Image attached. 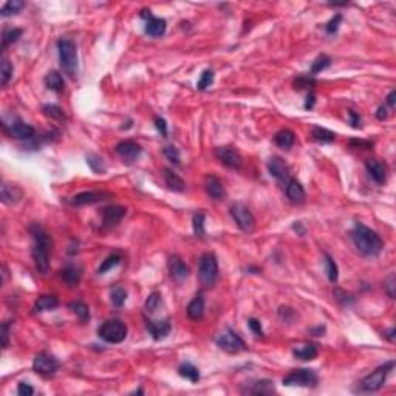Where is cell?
<instances>
[{
  "label": "cell",
  "instance_id": "obj_1",
  "mask_svg": "<svg viewBox=\"0 0 396 396\" xmlns=\"http://www.w3.org/2000/svg\"><path fill=\"white\" fill-rule=\"evenodd\" d=\"M30 232L34 239V246H33L34 265L39 272L45 275L50 271V254H51V248H53L51 235L37 223L30 226Z\"/></svg>",
  "mask_w": 396,
  "mask_h": 396
},
{
  "label": "cell",
  "instance_id": "obj_2",
  "mask_svg": "<svg viewBox=\"0 0 396 396\" xmlns=\"http://www.w3.org/2000/svg\"><path fill=\"white\" fill-rule=\"evenodd\" d=\"M351 239H353L354 246L358 248V251L369 257L379 256L384 248V242L381 237L373 229L367 228L362 223H356V226L351 232Z\"/></svg>",
  "mask_w": 396,
  "mask_h": 396
},
{
  "label": "cell",
  "instance_id": "obj_3",
  "mask_svg": "<svg viewBox=\"0 0 396 396\" xmlns=\"http://www.w3.org/2000/svg\"><path fill=\"white\" fill-rule=\"evenodd\" d=\"M58 50H59V61L61 67L68 77H76L77 74V48L71 39L62 37L58 41Z\"/></svg>",
  "mask_w": 396,
  "mask_h": 396
},
{
  "label": "cell",
  "instance_id": "obj_4",
  "mask_svg": "<svg viewBox=\"0 0 396 396\" xmlns=\"http://www.w3.org/2000/svg\"><path fill=\"white\" fill-rule=\"evenodd\" d=\"M393 367H394V361H388V362H385L384 365H379L375 372H372V375L365 376V378L359 382L358 390H359V391H367V393L378 391V390L382 388V385L385 384V379H387V376L390 375V372L393 370Z\"/></svg>",
  "mask_w": 396,
  "mask_h": 396
},
{
  "label": "cell",
  "instance_id": "obj_5",
  "mask_svg": "<svg viewBox=\"0 0 396 396\" xmlns=\"http://www.w3.org/2000/svg\"><path fill=\"white\" fill-rule=\"evenodd\" d=\"M98 334L108 344H121L127 337V327L120 319H110L99 327Z\"/></svg>",
  "mask_w": 396,
  "mask_h": 396
},
{
  "label": "cell",
  "instance_id": "obj_6",
  "mask_svg": "<svg viewBox=\"0 0 396 396\" xmlns=\"http://www.w3.org/2000/svg\"><path fill=\"white\" fill-rule=\"evenodd\" d=\"M218 277V262L217 257L211 252H206L200 257L198 263V279L205 287H212Z\"/></svg>",
  "mask_w": 396,
  "mask_h": 396
},
{
  "label": "cell",
  "instance_id": "obj_7",
  "mask_svg": "<svg viewBox=\"0 0 396 396\" xmlns=\"http://www.w3.org/2000/svg\"><path fill=\"white\" fill-rule=\"evenodd\" d=\"M215 342H217V345H218L221 350H224V351H228V353H239V351L246 350L245 341H243L239 334H237L234 330H231V328H226L223 333H220V334L217 336Z\"/></svg>",
  "mask_w": 396,
  "mask_h": 396
},
{
  "label": "cell",
  "instance_id": "obj_8",
  "mask_svg": "<svg viewBox=\"0 0 396 396\" xmlns=\"http://www.w3.org/2000/svg\"><path fill=\"white\" fill-rule=\"evenodd\" d=\"M319 378L316 375L314 370L309 369H299V370H293L290 375H287L284 378V385H299V387H314L318 384Z\"/></svg>",
  "mask_w": 396,
  "mask_h": 396
},
{
  "label": "cell",
  "instance_id": "obj_9",
  "mask_svg": "<svg viewBox=\"0 0 396 396\" xmlns=\"http://www.w3.org/2000/svg\"><path fill=\"white\" fill-rule=\"evenodd\" d=\"M231 215L235 221V224L239 226L242 231L245 232H251L256 226V218L252 215V212L249 211L248 206H245L243 203H235L231 206Z\"/></svg>",
  "mask_w": 396,
  "mask_h": 396
},
{
  "label": "cell",
  "instance_id": "obj_10",
  "mask_svg": "<svg viewBox=\"0 0 396 396\" xmlns=\"http://www.w3.org/2000/svg\"><path fill=\"white\" fill-rule=\"evenodd\" d=\"M33 370L42 376H53L59 370V361L50 353H39L33 361Z\"/></svg>",
  "mask_w": 396,
  "mask_h": 396
},
{
  "label": "cell",
  "instance_id": "obj_11",
  "mask_svg": "<svg viewBox=\"0 0 396 396\" xmlns=\"http://www.w3.org/2000/svg\"><path fill=\"white\" fill-rule=\"evenodd\" d=\"M4 127L10 133V136H13L16 139H33L36 135L34 127L23 123L20 118H14V120H11V123L4 121Z\"/></svg>",
  "mask_w": 396,
  "mask_h": 396
},
{
  "label": "cell",
  "instance_id": "obj_12",
  "mask_svg": "<svg viewBox=\"0 0 396 396\" xmlns=\"http://www.w3.org/2000/svg\"><path fill=\"white\" fill-rule=\"evenodd\" d=\"M108 198H111L110 192L89 190V192H81V193L74 195L70 200V205H73V206H87V205H95V203L108 200Z\"/></svg>",
  "mask_w": 396,
  "mask_h": 396
},
{
  "label": "cell",
  "instance_id": "obj_13",
  "mask_svg": "<svg viewBox=\"0 0 396 396\" xmlns=\"http://www.w3.org/2000/svg\"><path fill=\"white\" fill-rule=\"evenodd\" d=\"M116 153L123 160V163L133 164L141 155V146L132 139H126L116 146Z\"/></svg>",
  "mask_w": 396,
  "mask_h": 396
},
{
  "label": "cell",
  "instance_id": "obj_14",
  "mask_svg": "<svg viewBox=\"0 0 396 396\" xmlns=\"http://www.w3.org/2000/svg\"><path fill=\"white\" fill-rule=\"evenodd\" d=\"M215 156L221 164H224L229 169H240L243 164L242 155L239 153V150L232 147H218L215 150Z\"/></svg>",
  "mask_w": 396,
  "mask_h": 396
},
{
  "label": "cell",
  "instance_id": "obj_15",
  "mask_svg": "<svg viewBox=\"0 0 396 396\" xmlns=\"http://www.w3.org/2000/svg\"><path fill=\"white\" fill-rule=\"evenodd\" d=\"M126 215V208L123 206H108L102 209V228H115Z\"/></svg>",
  "mask_w": 396,
  "mask_h": 396
},
{
  "label": "cell",
  "instance_id": "obj_16",
  "mask_svg": "<svg viewBox=\"0 0 396 396\" xmlns=\"http://www.w3.org/2000/svg\"><path fill=\"white\" fill-rule=\"evenodd\" d=\"M268 171L269 174L279 181H290V167L287 166V163L282 160L280 156H272L269 163H268Z\"/></svg>",
  "mask_w": 396,
  "mask_h": 396
},
{
  "label": "cell",
  "instance_id": "obj_17",
  "mask_svg": "<svg viewBox=\"0 0 396 396\" xmlns=\"http://www.w3.org/2000/svg\"><path fill=\"white\" fill-rule=\"evenodd\" d=\"M146 325H147V330H149L150 336L155 341L166 339L171 334V330H172V325L167 319L166 321H147Z\"/></svg>",
  "mask_w": 396,
  "mask_h": 396
},
{
  "label": "cell",
  "instance_id": "obj_18",
  "mask_svg": "<svg viewBox=\"0 0 396 396\" xmlns=\"http://www.w3.org/2000/svg\"><path fill=\"white\" fill-rule=\"evenodd\" d=\"M365 169H367L369 175L372 177V180L376 181L378 184H384L387 181V169L379 160L370 158V160L365 161Z\"/></svg>",
  "mask_w": 396,
  "mask_h": 396
},
{
  "label": "cell",
  "instance_id": "obj_19",
  "mask_svg": "<svg viewBox=\"0 0 396 396\" xmlns=\"http://www.w3.org/2000/svg\"><path fill=\"white\" fill-rule=\"evenodd\" d=\"M205 189H206L208 195L211 198H214V200H223L226 195L223 183L215 175H208L205 178Z\"/></svg>",
  "mask_w": 396,
  "mask_h": 396
},
{
  "label": "cell",
  "instance_id": "obj_20",
  "mask_svg": "<svg viewBox=\"0 0 396 396\" xmlns=\"http://www.w3.org/2000/svg\"><path fill=\"white\" fill-rule=\"evenodd\" d=\"M318 345L316 344H311V342H305V344H300V345H296L293 348V354L296 359H300V361H313L316 356H318Z\"/></svg>",
  "mask_w": 396,
  "mask_h": 396
},
{
  "label": "cell",
  "instance_id": "obj_21",
  "mask_svg": "<svg viewBox=\"0 0 396 396\" xmlns=\"http://www.w3.org/2000/svg\"><path fill=\"white\" fill-rule=\"evenodd\" d=\"M287 196L290 198V202L294 203V205H300L305 202V189L303 186L297 181V180H293L290 178V181L287 183Z\"/></svg>",
  "mask_w": 396,
  "mask_h": 396
},
{
  "label": "cell",
  "instance_id": "obj_22",
  "mask_svg": "<svg viewBox=\"0 0 396 396\" xmlns=\"http://www.w3.org/2000/svg\"><path fill=\"white\" fill-rule=\"evenodd\" d=\"M169 271H171V275L178 282L184 280L186 277L189 275V268L180 257H171V260H169Z\"/></svg>",
  "mask_w": 396,
  "mask_h": 396
},
{
  "label": "cell",
  "instance_id": "obj_23",
  "mask_svg": "<svg viewBox=\"0 0 396 396\" xmlns=\"http://www.w3.org/2000/svg\"><path fill=\"white\" fill-rule=\"evenodd\" d=\"M61 277L64 279L65 284H68L70 287H76L79 284L82 277V269L77 265H67L62 271H61Z\"/></svg>",
  "mask_w": 396,
  "mask_h": 396
},
{
  "label": "cell",
  "instance_id": "obj_24",
  "mask_svg": "<svg viewBox=\"0 0 396 396\" xmlns=\"http://www.w3.org/2000/svg\"><path fill=\"white\" fill-rule=\"evenodd\" d=\"M0 198L5 205H14L22 198V190L17 186L13 184H2V192H0Z\"/></svg>",
  "mask_w": 396,
  "mask_h": 396
},
{
  "label": "cell",
  "instance_id": "obj_25",
  "mask_svg": "<svg viewBox=\"0 0 396 396\" xmlns=\"http://www.w3.org/2000/svg\"><path fill=\"white\" fill-rule=\"evenodd\" d=\"M166 28H167V23L164 19H160V17H150L147 22H146V33L152 37H160L166 33Z\"/></svg>",
  "mask_w": 396,
  "mask_h": 396
},
{
  "label": "cell",
  "instance_id": "obj_26",
  "mask_svg": "<svg viewBox=\"0 0 396 396\" xmlns=\"http://www.w3.org/2000/svg\"><path fill=\"white\" fill-rule=\"evenodd\" d=\"M187 316L192 321H200L205 316V299L202 296H196L187 305Z\"/></svg>",
  "mask_w": 396,
  "mask_h": 396
},
{
  "label": "cell",
  "instance_id": "obj_27",
  "mask_svg": "<svg viewBox=\"0 0 396 396\" xmlns=\"http://www.w3.org/2000/svg\"><path fill=\"white\" fill-rule=\"evenodd\" d=\"M243 391L245 393H251V394H272L275 391V387H274L272 381L262 379V381H257V382L251 384V387L243 390Z\"/></svg>",
  "mask_w": 396,
  "mask_h": 396
},
{
  "label": "cell",
  "instance_id": "obj_28",
  "mask_svg": "<svg viewBox=\"0 0 396 396\" xmlns=\"http://www.w3.org/2000/svg\"><path fill=\"white\" fill-rule=\"evenodd\" d=\"M59 306V299L56 296H41L34 303V313L51 311Z\"/></svg>",
  "mask_w": 396,
  "mask_h": 396
},
{
  "label": "cell",
  "instance_id": "obj_29",
  "mask_svg": "<svg viewBox=\"0 0 396 396\" xmlns=\"http://www.w3.org/2000/svg\"><path fill=\"white\" fill-rule=\"evenodd\" d=\"M294 141H296V135H294V132L290 130V129H284V130H280V132H277L275 136H274V143L279 146V147H282V149H290V147H293Z\"/></svg>",
  "mask_w": 396,
  "mask_h": 396
},
{
  "label": "cell",
  "instance_id": "obj_30",
  "mask_svg": "<svg viewBox=\"0 0 396 396\" xmlns=\"http://www.w3.org/2000/svg\"><path fill=\"white\" fill-rule=\"evenodd\" d=\"M164 181L167 184V187L174 192H183L186 189V184L183 181V178H180L174 171L171 169H164Z\"/></svg>",
  "mask_w": 396,
  "mask_h": 396
},
{
  "label": "cell",
  "instance_id": "obj_31",
  "mask_svg": "<svg viewBox=\"0 0 396 396\" xmlns=\"http://www.w3.org/2000/svg\"><path fill=\"white\" fill-rule=\"evenodd\" d=\"M68 308L77 316L81 322H89L90 321V309L87 306V303H84L82 300H74L68 303Z\"/></svg>",
  "mask_w": 396,
  "mask_h": 396
},
{
  "label": "cell",
  "instance_id": "obj_32",
  "mask_svg": "<svg viewBox=\"0 0 396 396\" xmlns=\"http://www.w3.org/2000/svg\"><path fill=\"white\" fill-rule=\"evenodd\" d=\"M45 86L53 90V92H62L64 90V77L59 71H50L47 76H45Z\"/></svg>",
  "mask_w": 396,
  "mask_h": 396
},
{
  "label": "cell",
  "instance_id": "obj_33",
  "mask_svg": "<svg viewBox=\"0 0 396 396\" xmlns=\"http://www.w3.org/2000/svg\"><path fill=\"white\" fill-rule=\"evenodd\" d=\"M42 111H44L45 116L51 118V120H54V121H59V123H65L67 121L65 111L59 105H56V104H45L42 107Z\"/></svg>",
  "mask_w": 396,
  "mask_h": 396
},
{
  "label": "cell",
  "instance_id": "obj_34",
  "mask_svg": "<svg viewBox=\"0 0 396 396\" xmlns=\"http://www.w3.org/2000/svg\"><path fill=\"white\" fill-rule=\"evenodd\" d=\"M311 136L314 141L322 143V144H328L336 139V133L328 129H324V127H314L311 132Z\"/></svg>",
  "mask_w": 396,
  "mask_h": 396
},
{
  "label": "cell",
  "instance_id": "obj_35",
  "mask_svg": "<svg viewBox=\"0 0 396 396\" xmlns=\"http://www.w3.org/2000/svg\"><path fill=\"white\" fill-rule=\"evenodd\" d=\"M178 373H180V376L186 378L190 382H198V381H200V372H198V369L195 365H192L190 362L181 364L178 367Z\"/></svg>",
  "mask_w": 396,
  "mask_h": 396
},
{
  "label": "cell",
  "instance_id": "obj_36",
  "mask_svg": "<svg viewBox=\"0 0 396 396\" xmlns=\"http://www.w3.org/2000/svg\"><path fill=\"white\" fill-rule=\"evenodd\" d=\"M110 300H111L113 306L121 308L127 300V291L123 287H115L110 293Z\"/></svg>",
  "mask_w": 396,
  "mask_h": 396
},
{
  "label": "cell",
  "instance_id": "obj_37",
  "mask_svg": "<svg viewBox=\"0 0 396 396\" xmlns=\"http://www.w3.org/2000/svg\"><path fill=\"white\" fill-rule=\"evenodd\" d=\"M22 33H23V31H22L20 28H8V30H5V31H4V36H2V45H4V48H7L8 45L17 42L19 37L22 36Z\"/></svg>",
  "mask_w": 396,
  "mask_h": 396
},
{
  "label": "cell",
  "instance_id": "obj_38",
  "mask_svg": "<svg viewBox=\"0 0 396 396\" xmlns=\"http://www.w3.org/2000/svg\"><path fill=\"white\" fill-rule=\"evenodd\" d=\"M13 71H14V68L11 65V62L7 58H4L2 59V68H0V84H2L4 87L10 82V79L13 77Z\"/></svg>",
  "mask_w": 396,
  "mask_h": 396
},
{
  "label": "cell",
  "instance_id": "obj_39",
  "mask_svg": "<svg viewBox=\"0 0 396 396\" xmlns=\"http://www.w3.org/2000/svg\"><path fill=\"white\" fill-rule=\"evenodd\" d=\"M23 7H25V4L22 2V0H10V2H7L4 5L0 14H2V17H8L11 14H17Z\"/></svg>",
  "mask_w": 396,
  "mask_h": 396
},
{
  "label": "cell",
  "instance_id": "obj_40",
  "mask_svg": "<svg viewBox=\"0 0 396 396\" xmlns=\"http://www.w3.org/2000/svg\"><path fill=\"white\" fill-rule=\"evenodd\" d=\"M86 160H87V164L90 166V169H92L93 172H96V174H104V172H105V164H104V161H102L101 156L90 153V155L86 156Z\"/></svg>",
  "mask_w": 396,
  "mask_h": 396
},
{
  "label": "cell",
  "instance_id": "obj_41",
  "mask_svg": "<svg viewBox=\"0 0 396 396\" xmlns=\"http://www.w3.org/2000/svg\"><path fill=\"white\" fill-rule=\"evenodd\" d=\"M120 262H121V256H120V254H111V256H108V257L101 263V266L98 268V274H105L107 271H110V269L115 268L116 265H120Z\"/></svg>",
  "mask_w": 396,
  "mask_h": 396
},
{
  "label": "cell",
  "instance_id": "obj_42",
  "mask_svg": "<svg viewBox=\"0 0 396 396\" xmlns=\"http://www.w3.org/2000/svg\"><path fill=\"white\" fill-rule=\"evenodd\" d=\"M325 269H327V275H328V280L331 282V284H334L336 280H337V265L334 263V260L328 256V254H325Z\"/></svg>",
  "mask_w": 396,
  "mask_h": 396
},
{
  "label": "cell",
  "instance_id": "obj_43",
  "mask_svg": "<svg viewBox=\"0 0 396 396\" xmlns=\"http://www.w3.org/2000/svg\"><path fill=\"white\" fill-rule=\"evenodd\" d=\"M214 84V71L212 70H205L200 76V79H198V84H196V89L198 90H206L208 87H211Z\"/></svg>",
  "mask_w": 396,
  "mask_h": 396
},
{
  "label": "cell",
  "instance_id": "obj_44",
  "mask_svg": "<svg viewBox=\"0 0 396 396\" xmlns=\"http://www.w3.org/2000/svg\"><path fill=\"white\" fill-rule=\"evenodd\" d=\"M193 232L196 237H205L206 234V229H205V214L198 212L193 215Z\"/></svg>",
  "mask_w": 396,
  "mask_h": 396
},
{
  "label": "cell",
  "instance_id": "obj_45",
  "mask_svg": "<svg viewBox=\"0 0 396 396\" xmlns=\"http://www.w3.org/2000/svg\"><path fill=\"white\" fill-rule=\"evenodd\" d=\"M330 64H331V59H330L328 56L322 54V56H319L318 59L313 62V65H311V73H313V74L321 73V71H324L325 68H328Z\"/></svg>",
  "mask_w": 396,
  "mask_h": 396
},
{
  "label": "cell",
  "instance_id": "obj_46",
  "mask_svg": "<svg viewBox=\"0 0 396 396\" xmlns=\"http://www.w3.org/2000/svg\"><path fill=\"white\" fill-rule=\"evenodd\" d=\"M160 303H161V296H160V293H152V294L147 297L144 308H146V311H147L149 314H152V313H155V311L158 309Z\"/></svg>",
  "mask_w": 396,
  "mask_h": 396
},
{
  "label": "cell",
  "instance_id": "obj_47",
  "mask_svg": "<svg viewBox=\"0 0 396 396\" xmlns=\"http://www.w3.org/2000/svg\"><path fill=\"white\" fill-rule=\"evenodd\" d=\"M316 86V79L313 76H299L296 81H294V87L297 90H302V89H311Z\"/></svg>",
  "mask_w": 396,
  "mask_h": 396
},
{
  "label": "cell",
  "instance_id": "obj_48",
  "mask_svg": "<svg viewBox=\"0 0 396 396\" xmlns=\"http://www.w3.org/2000/svg\"><path fill=\"white\" fill-rule=\"evenodd\" d=\"M163 153H164V156L167 158V160L171 161V163H174V164H180V152H178V149L177 147H174V146H167V147H164V150H163Z\"/></svg>",
  "mask_w": 396,
  "mask_h": 396
},
{
  "label": "cell",
  "instance_id": "obj_49",
  "mask_svg": "<svg viewBox=\"0 0 396 396\" xmlns=\"http://www.w3.org/2000/svg\"><path fill=\"white\" fill-rule=\"evenodd\" d=\"M248 327H249V330L256 334V336H263V328H262V324H260V321H257V319H249L248 321Z\"/></svg>",
  "mask_w": 396,
  "mask_h": 396
},
{
  "label": "cell",
  "instance_id": "obj_50",
  "mask_svg": "<svg viewBox=\"0 0 396 396\" xmlns=\"http://www.w3.org/2000/svg\"><path fill=\"white\" fill-rule=\"evenodd\" d=\"M341 22H342V16H341V14H336V16L328 22V25H327V33H330V34L336 33L337 28H339V23H341Z\"/></svg>",
  "mask_w": 396,
  "mask_h": 396
},
{
  "label": "cell",
  "instance_id": "obj_51",
  "mask_svg": "<svg viewBox=\"0 0 396 396\" xmlns=\"http://www.w3.org/2000/svg\"><path fill=\"white\" fill-rule=\"evenodd\" d=\"M334 296H336V299H337L342 305H348V303L353 302V297H351L350 294H347L345 291H342V290H336V291H334Z\"/></svg>",
  "mask_w": 396,
  "mask_h": 396
},
{
  "label": "cell",
  "instance_id": "obj_52",
  "mask_svg": "<svg viewBox=\"0 0 396 396\" xmlns=\"http://www.w3.org/2000/svg\"><path fill=\"white\" fill-rule=\"evenodd\" d=\"M155 126L158 129V132H160L163 136H167V124H166V120L164 118H155Z\"/></svg>",
  "mask_w": 396,
  "mask_h": 396
},
{
  "label": "cell",
  "instance_id": "obj_53",
  "mask_svg": "<svg viewBox=\"0 0 396 396\" xmlns=\"http://www.w3.org/2000/svg\"><path fill=\"white\" fill-rule=\"evenodd\" d=\"M0 334H2V345H4V348H7L8 342H10V324L8 322H5L2 325V328H0Z\"/></svg>",
  "mask_w": 396,
  "mask_h": 396
},
{
  "label": "cell",
  "instance_id": "obj_54",
  "mask_svg": "<svg viewBox=\"0 0 396 396\" xmlns=\"http://www.w3.org/2000/svg\"><path fill=\"white\" fill-rule=\"evenodd\" d=\"M17 393L20 396H31L34 393V388L30 385V384H25V382H20L19 387H17Z\"/></svg>",
  "mask_w": 396,
  "mask_h": 396
},
{
  "label": "cell",
  "instance_id": "obj_55",
  "mask_svg": "<svg viewBox=\"0 0 396 396\" xmlns=\"http://www.w3.org/2000/svg\"><path fill=\"white\" fill-rule=\"evenodd\" d=\"M348 116H350V124H351L354 129H359V127H361V116L356 113V111H353V110L348 111Z\"/></svg>",
  "mask_w": 396,
  "mask_h": 396
},
{
  "label": "cell",
  "instance_id": "obj_56",
  "mask_svg": "<svg viewBox=\"0 0 396 396\" xmlns=\"http://www.w3.org/2000/svg\"><path fill=\"white\" fill-rule=\"evenodd\" d=\"M385 290L388 293V296L393 299L394 297V275H388V279L385 280Z\"/></svg>",
  "mask_w": 396,
  "mask_h": 396
},
{
  "label": "cell",
  "instance_id": "obj_57",
  "mask_svg": "<svg viewBox=\"0 0 396 396\" xmlns=\"http://www.w3.org/2000/svg\"><path fill=\"white\" fill-rule=\"evenodd\" d=\"M351 147H364V149H372V143L370 141H362V139H351L350 141Z\"/></svg>",
  "mask_w": 396,
  "mask_h": 396
},
{
  "label": "cell",
  "instance_id": "obj_58",
  "mask_svg": "<svg viewBox=\"0 0 396 396\" xmlns=\"http://www.w3.org/2000/svg\"><path fill=\"white\" fill-rule=\"evenodd\" d=\"M376 118L379 121H384L385 118H387V108L384 107V105H381L379 108H378V111H376Z\"/></svg>",
  "mask_w": 396,
  "mask_h": 396
},
{
  "label": "cell",
  "instance_id": "obj_59",
  "mask_svg": "<svg viewBox=\"0 0 396 396\" xmlns=\"http://www.w3.org/2000/svg\"><path fill=\"white\" fill-rule=\"evenodd\" d=\"M387 104H388L390 107H394V105H396V92H394V90H391V92L388 93V96H387Z\"/></svg>",
  "mask_w": 396,
  "mask_h": 396
},
{
  "label": "cell",
  "instance_id": "obj_60",
  "mask_svg": "<svg viewBox=\"0 0 396 396\" xmlns=\"http://www.w3.org/2000/svg\"><path fill=\"white\" fill-rule=\"evenodd\" d=\"M314 102H316V96L313 95V93H309L308 96H306V102H305V108L308 110V108H313V105H314Z\"/></svg>",
  "mask_w": 396,
  "mask_h": 396
}]
</instances>
